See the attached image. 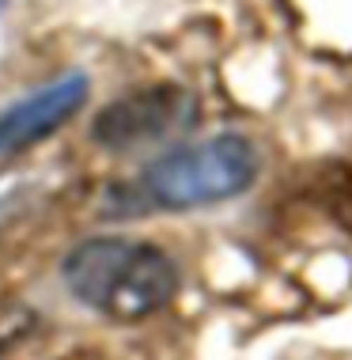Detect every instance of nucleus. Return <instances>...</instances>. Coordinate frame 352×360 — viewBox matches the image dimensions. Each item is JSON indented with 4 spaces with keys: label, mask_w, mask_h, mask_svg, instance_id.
I'll return each mask as SVG.
<instances>
[{
    "label": "nucleus",
    "mask_w": 352,
    "mask_h": 360,
    "mask_svg": "<svg viewBox=\"0 0 352 360\" xmlns=\"http://www.w3.org/2000/svg\"><path fill=\"white\" fill-rule=\"evenodd\" d=\"M61 277L84 307L117 323H141L178 292V266L167 250L122 236L84 239L61 262Z\"/></svg>",
    "instance_id": "obj_1"
},
{
    "label": "nucleus",
    "mask_w": 352,
    "mask_h": 360,
    "mask_svg": "<svg viewBox=\"0 0 352 360\" xmlns=\"http://www.w3.org/2000/svg\"><path fill=\"white\" fill-rule=\"evenodd\" d=\"M258 179V148L242 133H216L197 144L155 155L141 171V198L152 205L182 212L201 205H220L247 193Z\"/></svg>",
    "instance_id": "obj_2"
},
{
    "label": "nucleus",
    "mask_w": 352,
    "mask_h": 360,
    "mask_svg": "<svg viewBox=\"0 0 352 360\" xmlns=\"http://www.w3.org/2000/svg\"><path fill=\"white\" fill-rule=\"evenodd\" d=\"M197 114V99L178 84H148L129 95H117L110 106H103L91 125V137L110 152L155 144L171 133L185 129Z\"/></svg>",
    "instance_id": "obj_3"
},
{
    "label": "nucleus",
    "mask_w": 352,
    "mask_h": 360,
    "mask_svg": "<svg viewBox=\"0 0 352 360\" xmlns=\"http://www.w3.org/2000/svg\"><path fill=\"white\" fill-rule=\"evenodd\" d=\"M87 95H91V80L84 72H65L4 106L0 110V155L27 152L31 144L53 137L61 125H68L84 110Z\"/></svg>",
    "instance_id": "obj_4"
},
{
    "label": "nucleus",
    "mask_w": 352,
    "mask_h": 360,
    "mask_svg": "<svg viewBox=\"0 0 352 360\" xmlns=\"http://www.w3.org/2000/svg\"><path fill=\"white\" fill-rule=\"evenodd\" d=\"M334 217L352 231V186H348V193H341V198L334 201Z\"/></svg>",
    "instance_id": "obj_5"
},
{
    "label": "nucleus",
    "mask_w": 352,
    "mask_h": 360,
    "mask_svg": "<svg viewBox=\"0 0 352 360\" xmlns=\"http://www.w3.org/2000/svg\"><path fill=\"white\" fill-rule=\"evenodd\" d=\"M4 4H8V0H0V12H4Z\"/></svg>",
    "instance_id": "obj_6"
}]
</instances>
